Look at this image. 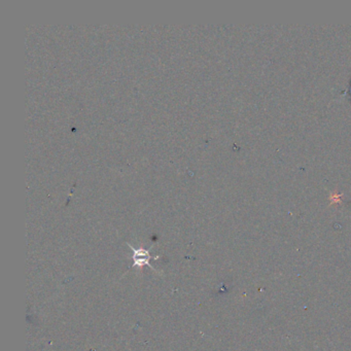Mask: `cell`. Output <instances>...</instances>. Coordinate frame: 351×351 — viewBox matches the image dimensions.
<instances>
[{"label":"cell","instance_id":"1","mask_svg":"<svg viewBox=\"0 0 351 351\" xmlns=\"http://www.w3.org/2000/svg\"><path fill=\"white\" fill-rule=\"evenodd\" d=\"M129 246L131 247V249H132L133 251V260H134V264L133 266H137V267H144V266H150L151 268L152 265L150 264V260L153 258L149 251L147 249H143V248H138V249H135L134 247L131 246L129 244Z\"/></svg>","mask_w":351,"mask_h":351},{"label":"cell","instance_id":"2","mask_svg":"<svg viewBox=\"0 0 351 351\" xmlns=\"http://www.w3.org/2000/svg\"><path fill=\"white\" fill-rule=\"evenodd\" d=\"M341 197H342V195H338V196H337V195H333L331 199L334 200V201H340V198H341Z\"/></svg>","mask_w":351,"mask_h":351}]
</instances>
